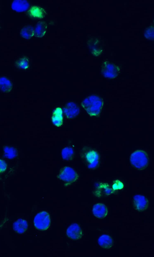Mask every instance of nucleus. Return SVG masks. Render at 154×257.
<instances>
[{
	"label": "nucleus",
	"mask_w": 154,
	"mask_h": 257,
	"mask_svg": "<svg viewBox=\"0 0 154 257\" xmlns=\"http://www.w3.org/2000/svg\"><path fill=\"white\" fill-rule=\"evenodd\" d=\"M58 177L64 182L71 183L76 180L78 176L75 171L72 168L65 167L60 171Z\"/></svg>",
	"instance_id": "nucleus-5"
},
{
	"label": "nucleus",
	"mask_w": 154,
	"mask_h": 257,
	"mask_svg": "<svg viewBox=\"0 0 154 257\" xmlns=\"http://www.w3.org/2000/svg\"><path fill=\"white\" fill-rule=\"evenodd\" d=\"M73 153L72 149L69 147H67L63 148L61 152V155L63 159L66 161L70 160L73 157Z\"/></svg>",
	"instance_id": "nucleus-20"
},
{
	"label": "nucleus",
	"mask_w": 154,
	"mask_h": 257,
	"mask_svg": "<svg viewBox=\"0 0 154 257\" xmlns=\"http://www.w3.org/2000/svg\"><path fill=\"white\" fill-rule=\"evenodd\" d=\"M102 99L98 96L93 95L88 96L82 101V105L90 116H96L100 113L103 105Z\"/></svg>",
	"instance_id": "nucleus-1"
},
{
	"label": "nucleus",
	"mask_w": 154,
	"mask_h": 257,
	"mask_svg": "<svg viewBox=\"0 0 154 257\" xmlns=\"http://www.w3.org/2000/svg\"><path fill=\"white\" fill-rule=\"evenodd\" d=\"M92 212L96 217L100 219L103 218L107 215V209L104 204L98 203L94 206Z\"/></svg>",
	"instance_id": "nucleus-10"
},
{
	"label": "nucleus",
	"mask_w": 154,
	"mask_h": 257,
	"mask_svg": "<svg viewBox=\"0 0 154 257\" xmlns=\"http://www.w3.org/2000/svg\"><path fill=\"white\" fill-rule=\"evenodd\" d=\"M29 13L31 16L38 18H42L46 14V12L43 8L36 6L32 7L29 11Z\"/></svg>",
	"instance_id": "nucleus-16"
},
{
	"label": "nucleus",
	"mask_w": 154,
	"mask_h": 257,
	"mask_svg": "<svg viewBox=\"0 0 154 257\" xmlns=\"http://www.w3.org/2000/svg\"><path fill=\"white\" fill-rule=\"evenodd\" d=\"M29 6V4L26 0H14L11 5L12 9L17 12L24 11L27 9Z\"/></svg>",
	"instance_id": "nucleus-12"
},
{
	"label": "nucleus",
	"mask_w": 154,
	"mask_h": 257,
	"mask_svg": "<svg viewBox=\"0 0 154 257\" xmlns=\"http://www.w3.org/2000/svg\"><path fill=\"white\" fill-rule=\"evenodd\" d=\"M66 233L70 238L78 240L82 236V230L79 225L77 223L71 224L67 229Z\"/></svg>",
	"instance_id": "nucleus-7"
},
{
	"label": "nucleus",
	"mask_w": 154,
	"mask_h": 257,
	"mask_svg": "<svg viewBox=\"0 0 154 257\" xmlns=\"http://www.w3.org/2000/svg\"><path fill=\"white\" fill-rule=\"evenodd\" d=\"M99 244L102 248L106 249L110 248L112 244V240L111 237L107 235L103 234L98 239Z\"/></svg>",
	"instance_id": "nucleus-15"
},
{
	"label": "nucleus",
	"mask_w": 154,
	"mask_h": 257,
	"mask_svg": "<svg viewBox=\"0 0 154 257\" xmlns=\"http://www.w3.org/2000/svg\"><path fill=\"white\" fill-rule=\"evenodd\" d=\"M34 223L37 229L41 230H47L49 227L51 223L49 214L45 211L39 212L35 217Z\"/></svg>",
	"instance_id": "nucleus-4"
},
{
	"label": "nucleus",
	"mask_w": 154,
	"mask_h": 257,
	"mask_svg": "<svg viewBox=\"0 0 154 257\" xmlns=\"http://www.w3.org/2000/svg\"><path fill=\"white\" fill-rule=\"evenodd\" d=\"M53 123L56 126H60L63 123L62 111L60 107L57 108L54 111L52 116Z\"/></svg>",
	"instance_id": "nucleus-14"
},
{
	"label": "nucleus",
	"mask_w": 154,
	"mask_h": 257,
	"mask_svg": "<svg viewBox=\"0 0 154 257\" xmlns=\"http://www.w3.org/2000/svg\"><path fill=\"white\" fill-rule=\"evenodd\" d=\"M65 114L69 118L76 117L79 113V109L78 105L73 102L67 103L63 108Z\"/></svg>",
	"instance_id": "nucleus-8"
},
{
	"label": "nucleus",
	"mask_w": 154,
	"mask_h": 257,
	"mask_svg": "<svg viewBox=\"0 0 154 257\" xmlns=\"http://www.w3.org/2000/svg\"><path fill=\"white\" fill-rule=\"evenodd\" d=\"M20 33L23 38L29 39L34 35V29L31 26H27L21 30Z\"/></svg>",
	"instance_id": "nucleus-19"
},
{
	"label": "nucleus",
	"mask_w": 154,
	"mask_h": 257,
	"mask_svg": "<svg viewBox=\"0 0 154 257\" xmlns=\"http://www.w3.org/2000/svg\"><path fill=\"white\" fill-rule=\"evenodd\" d=\"M123 187V183L119 180H116L112 186V188L114 190L121 189Z\"/></svg>",
	"instance_id": "nucleus-22"
},
{
	"label": "nucleus",
	"mask_w": 154,
	"mask_h": 257,
	"mask_svg": "<svg viewBox=\"0 0 154 257\" xmlns=\"http://www.w3.org/2000/svg\"><path fill=\"white\" fill-rule=\"evenodd\" d=\"M103 75L106 77L113 78L118 74L119 69L114 65L107 62L103 65L101 69Z\"/></svg>",
	"instance_id": "nucleus-6"
},
{
	"label": "nucleus",
	"mask_w": 154,
	"mask_h": 257,
	"mask_svg": "<svg viewBox=\"0 0 154 257\" xmlns=\"http://www.w3.org/2000/svg\"><path fill=\"white\" fill-rule=\"evenodd\" d=\"M47 27V24L45 22H38L34 29V35L38 38L42 37L46 31Z\"/></svg>",
	"instance_id": "nucleus-13"
},
{
	"label": "nucleus",
	"mask_w": 154,
	"mask_h": 257,
	"mask_svg": "<svg viewBox=\"0 0 154 257\" xmlns=\"http://www.w3.org/2000/svg\"><path fill=\"white\" fill-rule=\"evenodd\" d=\"M130 160L131 164L138 169L145 168L149 162L148 157L146 153L140 150L136 151L133 153L131 155Z\"/></svg>",
	"instance_id": "nucleus-2"
},
{
	"label": "nucleus",
	"mask_w": 154,
	"mask_h": 257,
	"mask_svg": "<svg viewBox=\"0 0 154 257\" xmlns=\"http://www.w3.org/2000/svg\"><path fill=\"white\" fill-rule=\"evenodd\" d=\"M4 156L8 159H12L17 155V151L13 147L6 146L4 148Z\"/></svg>",
	"instance_id": "nucleus-18"
},
{
	"label": "nucleus",
	"mask_w": 154,
	"mask_h": 257,
	"mask_svg": "<svg viewBox=\"0 0 154 257\" xmlns=\"http://www.w3.org/2000/svg\"><path fill=\"white\" fill-rule=\"evenodd\" d=\"M17 65L20 68L26 69L29 66L28 60L25 58H20L17 61Z\"/></svg>",
	"instance_id": "nucleus-21"
},
{
	"label": "nucleus",
	"mask_w": 154,
	"mask_h": 257,
	"mask_svg": "<svg viewBox=\"0 0 154 257\" xmlns=\"http://www.w3.org/2000/svg\"><path fill=\"white\" fill-rule=\"evenodd\" d=\"M81 156L89 168H94L98 163L99 155L96 151L92 149H84L81 153Z\"/></svg>",
	"instance_id": "nucleus-3"
},
{
	"label": "nucleus",
	"mask_w": 154,
	"mask_h": 257,
	"mask_svg": "<svg viewBox=\"0 0 154 257\" xmlns=\"http://www.w3.org/2000/svg\"><path fill=\"white\" fill-rule=\"evenodd\" d=\"M12 89V85L7 78L5 77H0V90L4 92H10Z\"/></svg>",
	"instance_id": "nucleus-17"
},
{
	"label": "nucleus",
	"mask_w": 154,
	"mask_h": 257,
	"mask_svg": "<svg viewBox=\"0 0 154 257\" xmlns=\"http://www.w3.org/2000/svg\"><path fill=\"white\" fill-rule=\"evenodd\" d=\"M133 202L135 208L139 211H143L148 206V201L145 196L140 195H134Z\"/></svg>",
	"instance_id": "nucleus-9"
},
{
	"label": "nucleus",
	"mask_w": 154,
	"mask_h": 257,
	"mask_svg": "<svg viewBox=\"0 0 154 257\" xmlns=\"http://www.w3.org/2000/svg\"><path fill=\"white\" fill-rule=\"evenodd\" d=\"M28 225L27 221L23 219H19L14 223V230L18 233L22 234L27 229Z\"/></svg>",
	"instance_id": "nucleus-11"
},
{
	"label": "nucleus",
	"mask_w": 154,
	"mask_h": 257,
	"mask_svg": "<svg viewBox=\"0 0 154 257\" xmlns=\"http://www.w3.org/2000/svg\"><path fill=\"white\" fill-rule=\"evenodd\" d=\"M7 168V164L3 160L0 159V173L5 171Z\"/></svg>",
	"instance_id": "nucleus-23"
}]
</instances>
